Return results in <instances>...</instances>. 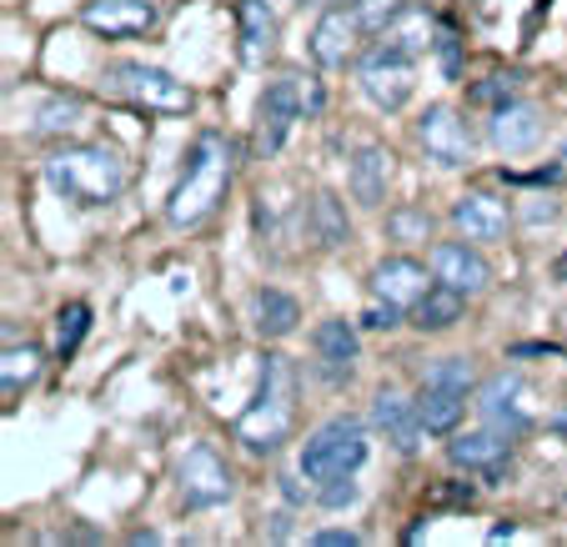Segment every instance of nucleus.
Instances as JSON below:
<instances>
[{"instance_id":"obj_37","label":"nucleus","mask_w":567,"mask_h":547,"mask_svg":"<svg viewBox=\"0 0 567 547\" xmlns=\"http://www.w3.org/2000/svg\"><path fill=\"white\" fill-rule=\"evenodd\" d=\"M311 543H317V547H357V533L332 527V533H311Z\"/></svg>"},{"instance_id":"obj_6","label":"nucleus","mask_w":567,"mask_h":547,"mask_svg":"<svg viewBox=\"0 0 567 547\" xmlns=\"http://www.w3.org/2000/svg\"><path fill=\"white\" fill-rule=\"evenodd\" d=\"M357 81H362L367 101L382 111H402L412 101V91H417V55L396 51V45H372V51L362 55V65H357Z\"/></svg>"},{"instance_id":"obj_21","label":"nucleus","mask_w":567,"mask_h":547,"mask_svg":"<svg viewBox=\"0 0 567 547\" xmlns=\"http://www.w3.org/2000/svg\"><path fill=\"white\" fill-rule=\"evenodd\" d=\"M236 25H241V61L261 65L271 51V35H277V16H271L267 0H236Z\"/></svg>"},{"instance_id":"obj_15","label":"nucleus","mask_w":567,"mask_h":547,"mask_svg":"<svg viewBox=\"0 0 567 547\" xmlns=\"http://www.w3.org/2000/svg\"><path fill=\"white\" fill-rule=\"evenodd\" d=\"M427 291H432L427 287V267L412 261V257H386V261H377L372 267V297L392 301V307H402V311H412Z\"/></svg>"},{"instance_id":"obj_26","label":"nucleus","mask_w":567,"mask_h":547,"mask_svg":"<svg viewBox=\"0 0 567 547\" xmlns=\"http://www.w3.org/2000/svg\"><path fill=\"white\" fill-rule=\"evenodd\" d=\"M432 31H437V25H432V16L422 11V6H408V11H402L382 31V41L396 45V51H408V55H422V51H432V45H437V41H432Z\"/></svg>"},{"instance_id":"obj_5","label":"nucleus","mask_w":567,"mask_h":547,"mask_svg":"<svg viewBox=\"0 0 567 547\" xmlns=\"http://www.w3.org/2000/svg\"><path fill=\"white\" fill-rule=\"evenodd\" d=\"M101 81H106L111 96H126V101H136V106L156 111V116H186V111H192V91H186L172 71H161V65L111 61Z\"/></svg>"},{"instance_id":"obj_19","label":"nucleus","mask_w":567,"mask_h":547,"mask_svg":"<svg viewBox=\"0 0 567 547\" xmlns=\"http://www.w3.org/2000/svg\"><path fill=\"white\" fill-rule=\"evenodd\" d=\"M311 352H317V372L327 376V382H347V376L357 372V332L352 322H321L317 332H311Z\"/></svg>"},{"instance_id":"obj_29","label":"nucleus","mask_w":567,"mask_h":547,"mask_svg":"<svg viewBox=\"0 0 567 547\" xmlns=\"http://www.w3.org/2000/svg\"><path fill=\"white\" fill-rule=\"evenodd\" d=\"M86 332H91V307H86V301H71V307H61V317H55V352L71 357Z\"/></svg>"},{"instance_id":"obj_13","label":"nucleus","mask_w":567,"mask_h":547,"mask_svg":"<svg viewBox=\"0 0 567 547\" xmlns=\"http://www.w3.org/2000/svg\"><path fill=\"white\" fill-rule=\"evenodd\" d=\"M372 422H377V432H382V437L402 452V457H412V452L422 447V437H427L417 402L396 398V392H377V398H372Z\"/></svg>"},{"instance_id":"obj_9","label":"nucleus","mask_w":567,"mask_h":547,"mask_svg":"<svg viewBox=\"0 0 567 547\" xmlns=\"http://www.w3.org/2000/svg\"><path fill=\"white\" fill-rule=\"evenodd\" d=\"M297 116H301V86H297V75H281V81H271V86L261 91V111H257V151L261 156H277V151L287 146Z\"/></svg>"},{"instance_id":"obj_34","label":"nucleus","mask_w":567,"mask_h":547,"mask_svg":"<svg viewBox=\"0 0 567 547\" xmlns=\"http://www.w3.org/2000/svg\"><path fill=\"white\" fill-rule=\"evenodd\" d=\"M432 51H437L442 71H447V81H457V71H462V55H457V35H452L447 25H442V31H437V45H432Z\"/></svg>"},{"instance_id":"obj_4","label":"nucleus","mask_w":567,"mask_h":547,"mask_svg":"<svg viewBox=\"0 0 567 547\" xmlns=\"http://www.w3.org/2000/svg\"><path fill=\"white\" fill-rule=\"evenodd\" d=\"M362 462H367V422L347 412V417L321 422V427L301 442L297 467L307 483H327V477H337V473H357Z\"/></svg>"},{"instance_id":"obj_3","label":"nucleus","mask_w":567,"mask_h":547,"mask_svg":"<svg viewBox=\"0 0 567 547\" xmlns=\"http://www.w3.org/2000/svg\"><path fill=\"white\" fill-rule=\"evenodd\" d=\"M291 427H297V367H291V357L271 352L267 362H261L257 398L236 417L231 437L261 457V452H277L281 442L291 437Z\"/></svg>"},{"instance_id":"obj_32","label":"nucleus","mask_w":567,"mask_h":547,"mask_svg":"<svg viewBox=\"0 0 567 547\" xmlns=\"http://www.w3.org/2000/svg\"><path fill=\"white\" fill-rule=\"evenodd\" d=\"M317 503L321 507H352L357 503L352 473H337V477H327V483H317Z\"/></svg>"},{"instance_id":"obj_1","label":"nucleus","mask_w":567,"mask_h":547,"mask_svg":"<svg viewBox=\"0 0 567 547\" xmlns=\"http://www.w3.org/2000/svg\"><path fill=\"white\" fill-rule=\"evenodd\" d=\"M226 186H231V141L221 131H202L186 151V166H182V182L176 192L166 196V221L176 231H192L202 226L206 216L221 206Z\"/></svg>"},{"instance_id":"obj_35","label":"nucleus","mask_w":567,"mask_h":547,"mask_svg":"<svg viewBox=\"0 0 567 547\" xmlns=\"http://www.w3.org/2000/svg\"><path fill=\"white\" fill-rule=\"evenodd\" d=\"M362 322H367V327H377V332H386V327H396V322H402V307H392V301H382V297H377L372 307H367V317H362Z\"/></svg>"},{"instance_id":"obj_24","label":"nucleus","mask_w":567,"mask_h":547,"mask_svg":"<svg viewBox=\"0 0 567 547\" xmlns=\"http://www.w3.org/2000/svg\"><path fill=\"white\" fill-rule=\"evenodd\" d=\"M417 412H422V427L447 437V432H457L462 412H467V398H462V392H447V386H422Z\"/></svg>"},{"instance_id":"obj_25","label":"nucleus","mask_w":567,"mask_h":547,"mask_svg":"<svg viewBox=\"0 0 567 547\" xmlns=\"http://www.w3.org/2000/svg\"><path fill=\"white\" fill-rule=\"evenodd\" d=\"M41 362H45V352L35 342H11L6 347V357H0V386H6V398H21L25 386L41 376Z\"/></svg>"},{"instance_id":"obj_31","label":"nucleus","mask_w":567,"mask_h":547,"mask_svg":"<svg viewBox=\"0 0 567 547\" xmlns=\"http://www.w3.org/2000/svg\"><path fill=\"white\" fill-rule=\"evenodd\" d=\"M71 126H81V101H65V96L45 101V111H41V121H35V131H71Z\"/></svg>"},{"instance_id":"obj_39","label":"nucleus","mask_w":567,"mask_h":547,"mask_svg":"<svg viewBox=\"0 0 567 547\" xmlns=\"http://www.w3.org/2000/svg\"><path fill=\"white\" fill-rule=\"evenodd\" d=\"M321 6H342V0H321Z\"/></svg>"},{"instance_id":"obj_27","label":"nucleus","mask_w":567,"mask_h":547,"mask_svg":"<svg viewBox=\"0 0 567 547\" xmlns=\"http://www.w3.org/2000/svg\"><path fill=\"white\" fill-rule=\"evenodd\" d=\"M297 322H301V307L287 291H271V287L257 291V332L261 337H291Z\"/></svg>"},{"instance_id":"obj_10","label":"nucleus","mask_w":567,"mask_h":547,"mask_svg":"<svg viewBox=\"0 0 567 547\" xmlns=\"http://www.w3.org/2000/svg\"><path fill=\"white\" fill-rule=\"evenodd\" d=\"M362 35L367 31H362V21H357V11H347V6H327L321 21L311 25V61H317L321 71H342V65L357 55Z\"/></svg>"},{"instance_id":"obj_22","label":"nucleus","mask_w":567,"mask_h":547,"mask_svg":"<svg viewBox=\"0 0 567 547\" xmlns=\"http://www.w3.org/2000/svg\"><path fill=\"white\" fill-rule=\"evenodd\" d=\"M462 311H467V291H457V287H432L427 297L412 307V322L422 327V332H447V327H457L462 322Z\"/></svg>"},{"instance_id":"obj_16","label":"nucleus","mask_w":567,"mask_h":547,"mask_svg":"<svg viewBox=\"0 0 567 547\" xmlns=\"http://www.w3.org/2000/svg\"><path fill=\"white\" fill-rule=\"evenodd\" d=\"M523 376L517 372H497V376H487L482 382V392H477V407H482V417L493 422V427H503L507 437H523L533 422H527V412H523Z\"/></svg>"},{"instance_id":"obj_8","label":"nucleus","mask_w":567,"mask_h":547,"mask_svg":"<svg viewBox=\"0 0 567 547\" xmlns=\"http://www.w3.org/2000/svg\"><path fill=\"white\" fill-rule=\"evenodd\" d=\"M231 493H236L231 467L216 457V447L196 442V447L182 457V497H186V507H221Z\"/></svg>"},{"instance_id":"obj_33","label":"nucleus","mask_w":567,"mask_h":547,"mask_svg":"<svg viewBox=\"0 0 567 547\" xmlns=\"http://www.w3.org/2000/svg\"><path fill=\"white\" fill-rule=\"evenodd\" d=\"M386 226H392V237H402V241H427L432 216L427 211H392Z\"/></svg>"},{"instance_id":"obj_17","label":"nucleus","mask_w":567,"mask_h":547,"mask_svg":"<svg viewBox=\"0 0 567 547\" xmlns=\"http://www.w3.org/2000/svg\"><path fill=\"white\" fill-rule=\"evenodd\" d=\"M452 226H457L467 241H503L507 226H513V211H507V202H497V196H487V192H467L452 206Z\"/></svg>"},{"instance_id":"obj_30","label":"nucleus","mask_w":567,"mask_h":547,"mask_svg":"<svg viewBox=\"0 0 567 547\" xmlns=\"http://www.w3.org/2000/svg\"><path fill=\"white\" fill-rule=\"evenodd\" d=\"M352 11H357V21H362L367 35H382L396 16L408 11V0H352Z\"/></svg>"},{"instance_id":"obj_23","label":"nucleus","mask_w":567,"mask_h":547,"mask_svg":"<svg viewBox=\"0 0 567 547\" xmlns=\"http://www.w3.org/2000/svg\"><path fill=\"white\" fill-rule=\"evenodd\" d=\"M307 221H311V237H317V247H327V251H337V247H347V241H352V221H347L342 202H337L332 192L311 196Z\"/></svg>"},{"instance_id":"obj_28","label":"nucleus","mask_w":567,"mask_h":547,"mask_svg":"<svg viewBox=\"0 0 567 547\" xmlns=\"http://www.w3.org/2000/svg\"><path fill=\"white\" fill-rule=\"evenodd\" d=\"M472 382H477V372H472L467 357H442V362H432L422 372V386H447V392H462V398L472 392Z\"/></svg>"},{"instance_id":"obj_11","label":"nucleus","mask_w":567,"mask_h":547,"mask_svg":"<svg viewBox=\"0 0 567 547\" xmlns=\"http://www.w3.org/2000/svg\"><path fill=\"white\" fill-rule=\"evenodd\" d=\"M452 467H467V473L482 477H503L513 467V442H507L503 427H482V432H462V437L447 442Z\"/></svg>"},{"instance_id":"obj_18","label":"nucleus","mask_w":567,"mask_h":547,"mask_svg":"<svg viewBox=\"0 0 567 547\" xmlns=\"http://www.w3.org/2000/svg\"><path fill=\"white\" fill-rule=\"evenodd\" d=\"M487 136H493V146L507 151V156L533 151L537 141H543V111L527 106V101H503V106L493 111V121H487Z\"/></svg>"},{"instance_id":"obj_20","label":"nucleus","mask_w":567,"mask_h":547,"mask_svg":"<svg viewBox=\"0 0 567 547\" xmlns=\"http://www.w3.org/2000/svg\"><path fill=\"white\" fill-rule=\"evenodd\" d=\"M386 186H392V151L377 146V141L357 146V156H352V196L362 206H382Z\"/></svg>"},{"instance_id":"obj_7","label":"nucleus","mask_w":567,"mask_h":547,"mask_svg":"<svg viewBox=\"0 0 567 547\" xmlns=\"http://www.w3.org/2000/svg\"><path fill=\"white\" fill-rule=\"evenodd\" d=\"M417 141H422V151H427V162L447 166V172H457V166L472 162V131L452 106H427L422 111Z\"/></svg>"},{"instance_id":"obj_14","label":"nucleus","mask_w":567,"mask_h":547,"mask_svg":"<svg viewBox=\"0 0 567 547\" xmlns=\"http://www.w3.org/2000/svg\"><path fill=\"white\" fill-rule=\"evenodd\" d=\"M156 16H161L156 0H91L86 11H81V21L101 35L126 41V35H146L156 25Z\"/></svg>"},{"instance_id":"obj_38","label":"nucleus","mask_w":567,"mask_h":547,"mask_svg":"<svg viewBox=\"0 0 567 547\" xmlns=\"http://www.w3.org/2000/svg\"><path fill=\"white\" fill-rule=\"evenodd\" d=\"M547 427H553V432H557V437H563V442H567V407H563V412H553V417H547Z\"/></svg>"},{"instance_id":"obj_12","label":"nucleus","mask_w":567,"mask_h":547,"mask_svg":"<svg viewBox=\"0 0 567 547\" xmlns=\"http://www.w3.org/2000/svg\"><path fill=\"white\" fill-rule=\"evenodd\" d=\"M427 261H432V277H437L442 287H457V291H467V297L493 287V267H487L482 251H472L467 241H437Z\"/></svg>"},{"instance_id":"obj_2","label":"nucleus","mask_w":567,"mask_h":547,"mask_svg":"<svg viewBox=\"0 0 567 547\" xmlns=\"http://www.w3.org/2000/svg\"><path fill=\"white\" fill-rule=\"evenodd\" d=\"M45 182L71 206H111L126 192L131 172L121 162V151H111L106 141H75V146L45 156Z\"/></svg>"},{"instance_id":"obj_36","label":"nucleus","mask_w":567,"mask_h":547,"mask_svg":"<svg viewBox=\"0 0 567 547\" xmlns=\"http://www.w3.org/2000/svg\"><path fill=\"white\" fill-rule=\"evenodd\" d=\"M472 101H513V75H493V81L472 86Z\"/></svg>"}]
</instances>
